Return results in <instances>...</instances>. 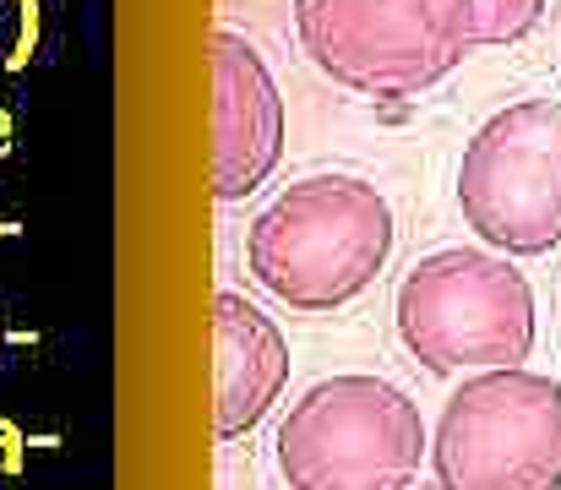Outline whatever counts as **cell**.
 Segmentation results:
<instances>
[{
	"label": "cell",
	"mask_w": 561,
	"mask_h": 490,
	"mask_svg": "<svg viewBox=\"0 0 561 490\" xmlns=\"http://www.w3.org/2000/svg\"><path fill=\"white\" fill-rule=\"evenodd\" d=\"M392 240V207L371 180L311 174L256 213L245 235V267L289 311L322 317L371 289Z\"/></svg>",
	"instance_id": "6da1fadb"
},
{
	"label": "cell",
	"mask_w": 561,
	"mask_h": 490,
	"mask_svg": "<svg viewBox=\"0 0 561 490\" xmlns=\"http://www.w3.org/2000/svg\"><path fill=\"white\" fill-rule=\"evenodd\" d=\"M392 322L398 343L431 376L524 365L540 338L529 278L513 267V257L480 246H447L420 257L398 284Z\"/></svg>",
	"instance_id": "7a4b0ae2"
},
{
	"label": "cell",
	"mask_w": 561,
	"mask_h": 490,
	"mask_svg": "<svg viewBox=\"0 0 561 490\" xmlns=\"http://www.w3.org/2000/svg\"><path fill=\"white\" fill-rule=\"evenodd\" d=\"M425 453L420 403L366 371L306 387L273 436V464L289 490H409Z\"/></svg>",
	"instance_id": "3957f363"
},
{
	"label": "cell",
	"mask_w": 561,
	"mask_h": 490,
	"mask_svg": "<svg viewBox=\"0 0 561 490\" xmlns=\"http://www.w3.org/2000/svg\"><path fill=\"white\" fill-rule=\"evenodd\" d=\"M295 33L306 60L360 99H414L480 49L469 0H295Z\"/></svg>",
	"instance_id": "277c9868"
},
{
	"label": "cell",
	"mask_w": 561,
	"mask_h": 490,
	"mask_svg": "<svg viewBox=\"0 0 561 490\" xmlns=\"http://www.w3.org/2000/svg\"><path fill=\"white\" fill-rule=\"evenodd\" d=\"M436 490H561V381L529 365L474 371L431 436Z\"/></svg>",
	"instance_id": "5b68a950"
},
{
	"label": "cell",
	"mask_w": 561,
	"mask_h": 490,
	"mask_svg": "<svg viewBox=\"0 0 561 490\" xmlns=\"http://www.w3.org/2000/svg\"><path fill=\"white\" fill-rule=\"evenodd\" d=\"M458 213L496 257L561 246V104L518 99L496 110L458 159Z\"/></svg>",
	"instance_id": "8992f818"
},
{
	"label": "cell",
	"mask_w": 561,
	"mask_h": 490,
	"mask_svg": "<svg viewBox=\"0 0 561 490\" xmlns=\"http://www.w3.org/2000/svg\"><path fill=\"white\" fill-rule=\"evenodd\" d=\"M213 77V196L245 202L284 159V99L251 38L218 27L207 38Z\"/></svg>",
	"instance_id": "52a82bcc"
},
{
	"label": "cell",
	"mask_w": 561,
	"mask_h": 490,
	"mask_svg": "<svg viewBox=\"0 0 561 490\" xmlns=\"http://www.w3.org/2000/svg\"><path fill=\"white\" fill-rule=\"evenodd\" d=\"M289 387V343L278 322L245 295L213 300V431L234 442L256 431Z\"/></svg>",
	"instance_id": "ba28073f"
},
{
	"label": "cell",
	"mask_w": 561,
	"mask_h": 490,
	"mask_svg": "<svg viewBox=\"0 0 561 490\" xmlns=\"http://www.w3.org/2000/svg\"><path fill=\"white\" fill-rule=\"evenodd\" d=\"M474 5V33H480V49L485 44H518L540 27L546 5L551 0H469Z\"/></svg>",
	"instance_id": "9c48e42d"
},
{
	"label": "cell",
	"mask_w": 561,
	"mask_h": 490,
	"mask_svg": "<svg viewBox=\"0 0 561 490\" xmlns=\"http://www.w3.org/2000/svg\"><path fill=\"white\" fill-rule=\"evenodd\" d=\"M409 490H414V486H409ZM420 490H436V486H420Z\"/></svg>",
	"instance_id": "30bf717a"
}]
</instances>
